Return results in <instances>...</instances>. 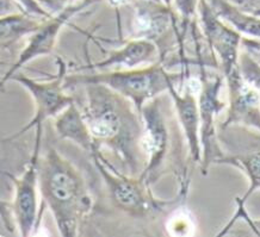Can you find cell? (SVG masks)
Masks as SVG:
<instances>
[{
  "label": "cell",
  "instance_id": "cell-18",
  "mask_svg": "<svg viewBox=\"0 0 260 237\" xmlns=\"http://www.w3.org/2000/svg\"><path fill=\"white\" fill-rule=\"evenodd\" d=\"M239 71L241 77L260 94V64L254 62L245 51H241L239 56Z\"/></svg>",
  "mask_w": 260,
  "mask_h": 237
},
{
  "label": "cell",
  "instance_id": "cell-10",
  "mask_svg": "<svg viewBox=\"0 0 260 237\" xmlns=\"http://www.w3.org/2000/svg\"><path fill=\"white\" fill-rule=\"evenodd\" d=\"M95 0H83L78 4L68 5L64 8L62 11H60L56 16L49 17V18L44 20L41 24V26L32 33L31 37L29 39L28 46L25 47L22 53L19 54L18 60L12 64L11 68L6 72L4 77L2 78V85L6 84L10 80V78L13 74L19 72L24 64H26L30 61L35 60L40 56L50 54L53 51L55 43L59 37V33L62 29L64 24L73 17L75 13H78L81 10H84L87 6L93 4Z\"/></svg>",
  "mask_w": 260,
  "mask_h": 237
},
{
  "label": "cell",
  "instance_id": "cell-9",
  "mask_svg": "<svg viewBox=\"0 0 260 237\" xmlns=\"http://www.w3.org/2000/svg\"><path fill=\"white\" fill-rule=\"evenodd\" d=\"M42 139H35V148L25 171L19 178L11 177L15 184V197L11 206L12 216L15 217L19 235L28 237L37 229L40 223L39 216V163Z\"/></svg>",
  "mask_w": 260,
  "mask_h": 237
},
{
  "label": "cell",
  "instance_id": "cell-21",
  "mask_svg": "<svg viewBox=\"0 0 260 237\" xmlns=\"http://www.w3.org/2000/svg\"><path fill=\"white\" fill-rule=\"evenodd\" d=\"M13 3H17V5L22 9V12L28 16L40 19H48L49 17H51L49 13L41 8L37 0H13Z\"/></svg>",
  "mask_w": 260,
  "mask_h": 237
},
{
  "label": "cell",
  "instance_id": "cell-24",
  "mask_svg": "<svg viewBox=\"0 0 260 237\" xmlns=\"http://www.w3.org/2000/svg\"><path fill=\"white\" fill-rule=\"evenodd\" d=\"M142 2H149V3H155V4H162L161 0H142Z\"/></svg>",
  "mask_w": 260,
  "mask_h": 237
},
{
  "label": "cell",
  "instance_id": "cell-6",
  "mask_svg": "<svg viewBox=\"0 0 260 237\" xmlns=\"http://www.w3.org/2000/svg\"><path fill=\"white\" fill-rule=\"evenodd\" d=\"M56 62L57 74L50 81L39 82L28 78L26 75L19 73V72H17V73L10 78V80L18 82L32 95L36 105V112L35 117L28 124L20 129L18 132H16L15 135L6 137V139L3 140V142L18 139L19 136L24 135L34 126H36V132L42 133L43 123L46 119L55 118L64 109L68 108L72 103H74V99L71 95L64 93L63 81L64 78H66V63L60 57L56 58Z\"/></svg>",
  "mask_w": 260,
  "mask_h": 237
},
{
  "label": "cell",
  "instance_id": "cell-16",
  "mask_svg": "<svg viewBox=\"0 0 260 237\" xmlns=\"http://www.w3.org/2000/svg\"><path fill=\"white\" fill-rule=\"evenodd\" d=\"M208 2L213 11L241 35L249 39H260L259 17L244 12L228 0H208Z\"/></svg>",
  "mask_w": 260,
  "mask_h": 237
},
{
  "label": "cell",
  "instance_id": "cell-12",
  "mask_svg": "<svg viewBox=\"0 0 260 237\" xmlns=\"http://www.w3.org/2000/svg\"><path fill=\"white\" fill-rule=\"evenodd\" d=\"M169 94L172 99L174 111L177 118L185 136L189 156L193 163H202V146L200 137V109L198 100L194 97L191 88L187 87L183 93L176 88V85L169 90Z\"/></svg>",
  "mask_w": 260,
  "mask_h": 237
},
{
  "label": "cell",
  "instance_id": "cell-8",
  "mask_svg": "<svg viewBox=\"0 0 260 237\" xmlns=\"http://www.w3.org/2000/svg\"><path fill=\"white\" fill-rule=\"evenodd\" d=\"M197 12L208 46L218 61L223 78H227L239 68L242 35L213 11L208 0H200Z\"/></svg>",
  "mask_w": 260,
  "mask_h": 237
},
{
  "label": "cell",
  "instance_id": "cell-1",
  "mask_svg": "<svg viewBox=\"0 0 260 237\" xmlns=\"http://www.w3.org/2000/svg\"><path fill=\"white\" fill-rule=\"evenodd\" d=\"M83 109L95 147L108 148L121 162L124 174L140 177L146 167L142 148L143 122L129 99L107 85L87 84Z\"/></svg>",
  "mask_w": 260,
  "mask_h": 237
},
{
  "label": "cell",
  "instance_id": "cell-15",
  "mask_svg": "<svg viewBox=\"0 0 260 237\" xmlns=\"http://www.w3.org/2000/svg\"><path fill=\"white\" fill-rule=\"evenodd\" d=\"M214 163L234 166L246 174V177L248 178L247 191L245 192L242 197L235 199L237 205L246 206V202L251 198V195L260 188V148L235 153L233 155H221L214 161Z\"/></svg>",
  "mask_w": 260,
  "mask_h": 237
},
{
  "label": "cell",
  "instance_id": "cell-7",
  "mask_svg": "<svg viewBox=\"0 0 260 237\" xmlns=\"http://www.w3.org/2000/svg\"><path fill=\"white\" fill-rule=\"evenodd\" d=\"M224 78L214 75L209 78L204 72L201 75V90L198 95L200 109V137L202 146V174L207 175L210 164L220 156L217 146L215 119L225 109V103L221 99V90Z\"/></svg>",
  "mask_w": 260,
  "mask_h": 237
},
{
  "label": "cell",
  "instance_id": "cell-4",
  "mask_svg": "<svg viewBox=\"0 0 260 237\" xmlns=\"http://www.w3.org/2000/svg\"><path fill=\"white\" fill-rule=\"evenodd\" d=\"M99 174L107 185L109 198L116 209L135 219H147L165 214L167 210L180 205L186 198L187 187L181 186V192L171 200L154 197L150 185L140 177H133L119 172L103 156L101 149L93 148L91 153Z\"/></svg>",
  "mask_w": 260,
  "mask_h": 237
},
{
  "label": "cell",
  "instance_id": "cell-25",
  "mask_svg": "<svg viewBox=\"0 0 260 237\" xmlns=\"http://www.w3.org/2000/svg\"><path fill=\"white\" fill-rule=\"evenodd\" d=\"M68 2H74V0H68Z\"/></svg>",
  "mask_w": 260,
  "mask_h": 237
},
{
  "label": "cell",
  "instance_id": "cell-23",
  "mask_svg": "<svg viewBox=\"0 0 260 237\" xmlns=\"http://www.w3.org/2000/svg\"><path fill=\"white\" fill-rule=\"evenodd\" d=\"M162 4L166 5L167 8H171L172 9V4H173V0H161Z\"/></svg>",
  "mask_w": 260,
  "mask_h": 237
},
{
  "label": "cell",
  "instance_id": "cell-13",
  "mask_svg": "<svg viewBox=\"0 0 260 237\" xmlns=\"http://www.w3.org/2000/svg\"><path fill=\"white\" fill-rule=\"evenodd\" d=\"M159 48L155 43L147 39H135L129 41L124 47L110 51L107 58L81 70H98L102 72L125 71L139 68L143 64L158 62Z\"/></svg>",
  "mask_w": 260,
  "mask_h": 237
},
{
  "label": "cell",
  "instance_id": "cell-11",
  "mask_svg": "<svg viewBox=\"0 0 260 237\" xmlns=\"http://www.w3.org/2000/svg\"><path fill=\"white\" fill-rule=\"evenodd\" d=\"M228 88L227 118L222 129L237 125L256 129L260 132V94L235 70L224 78Z\"/></svg>",
  "mask_w": 260,
  "mask_h": 237
},
{
  "label": "cell",
  "instance_id": "cell-17",
  "mask_svg": "<svg viewBox=\"0 0 260 237\" xmlns=\"http://www.w3.org/2000/svg\"><path fill=\"white\" fill-rule=\"evenodd\" d=\"M46 19L35 18L25 13H11L3 16L0 19L3 50L15 46L23 37L32 35Z\"/></svg>",
  "mask_w": 260,
  "mask_h": 237
},
{
  "label": "cell",
  "instance_id": "cell-5",
  "mask_svg": "<svg viewBox=\"0 0 260 237\" xmlns=\"http://www.w3.org/2000/svg\"><path fill=\"white\" fill-rule=\"evenodd\" d=\"M180 74L169 73L161 63L156 62L147 67L134 70L109 71L94 74L66 75L63 88H74L87 84L107 85L123 97L129 99L139 112L145 104L152 99L169 93V90L176 85Z\"/></svg>",
  "mask_w": 260,
  "mask_h": 237
},
{
  "label": "cell",
  "instance_id": "cell-22",
  "mask_svg": "<svg viewBox=\"0 0 260 237\" xmlns=\"http://www.w3.org/2000/svg\"><path fill=\"white\" fill-rule=\"evenodd\" d=\"M242 51H245L254 62L260 64V39H249L242 36Z\"/></svg>",
  "mask_w": 260,
  "mask_h": 237
},
{
  "label": "cell",
  "instance_id": "cell-20",
  "mask_svg": "<svg viewBox=\"0 0 260 237\" xmlns=\"http://www.w3.org/2000/svg\"><path fill=\"white\" fill-rule=\"evenodd\" d=\"M173 3L174 9H176L178 15H179V18L181 19L183 29L185 30L190 24L191 19L196 15L200 0H173Z\"/></svg>",
  "mask_w": 260,
  "mask_h": 237
},
{
  "label": "cell",
  "instance_id": "cell-14",
  "mask_svg": "<svg viewBox=\"0 0 260 237\" xmlns=\"http://www.w3.org/2000/svg\"><path fill=\"white\" fill-rule=\"evenodd\" d=\"M55 130L60 139L71 141L85 152L91 154L95 147L83 111H80L75 103H72L55 117Z\"/></svg>",
  "mask_w": 260,
  "mask_h": 237
},
{
  "label": "cell",
  "instance_id": "cell-3",
  "mask_svg": "<svg viewBox=\"0 0 260 237\" xmlns=\"http://www.w3.org/2000/svg\"><path fill=\"white\" fill-rule=\"evenodd\" d=\"M164 100V95H159L145 104L140 112L143 122L142 148L147 160L141 177L149 185L169 172L186 175L183 162L184 144L187 146L185 136L177 115H171Z\"/></svg>",
  "mask_w": 260,
  "mask_h": 237
},
{
  "label": "cell",
  "instance_id": "cell-19",
  "mask_svg": "<svg viewBox=\"0 0 260 237\" xmlns=\"http://www.w3.org/2000/svg\"><path fill=\"white\" fill-rule=\"evenodd\" d=\"M239 219L244 221L246 224L249 226V229H251L256 236H260V219H253L249 217L247 211H246V206H242V205H237V211H235L234 216L229 219L227 224L224 225V228L217 233V236L221 237V236L227 235V233L229 232V230L233 228V225H234L235 223L239 221Z\"/></svg>",
  "mask_w": 260,
  "mask_h": 237
},
{
  "label": "cell",
  "instance_id": "cell-2",
  "mask_svg": "<svg viewBox=\"0 0 260 237\" xmlns=\"http://www.w3.org/2000/svg\"><path fill=\"white\" fill-rule=\"evenodd\" d=\"M39 188L42 208L48 206L60 235H79L80 223L93 200L83 174L53 148L39 163Z\"/></svg>",
  "mask_w": 260,
  "mask_h": 237
}]
</instances>
